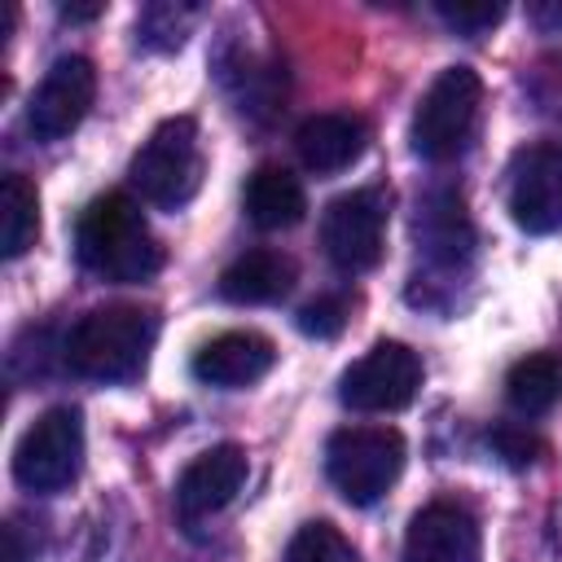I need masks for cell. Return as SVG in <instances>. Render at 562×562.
<instances>
[{"label": "cell", "mask_w": 562, "mask_h": 562, "mask_svg": "<svg viewBox=\"0 0 562 562\" xmlns=\"http://www.w3.org/2000/svg\"><path fill=\"white\" fill-rule=\"evenodd\" d=\"M92 97H97V66L79 53L57 57L44 70L40 88L31 92L26 123L40 140H61L83 123V114L92 110Z\"/></svg>", "instance_id": "cell-10"}, {"label": "cell", "mask_w": 562, "mask_h": 562, "mask_svg": "<svg viewBox=\"0 0 562 562\" xmlns=\"http://www.w3.org/2000/svg\"><path fill=\"white\" fill-rule=\"evenodd\" d=\"M285 562H360L351 540L334 527V522H303L294 536H290V549H285Z\"/></svg>", "instance_id": "cell-20"}, {"label": "cell", "mask_w": 562, "mask_h": 562, "mask_svg": "<svg viewBox=\"0 0 562 562\" xmlns=\"http://www.w3.org/2000/svg\"><path fill=\"white\" fill-rule=\"evenodd\" d=\"M509 215L522 233L544 237L562 228V145H527L509 167Z\"/></svg>", "instance_id": "cell-9"}, {"label": "cell", "mask_w": 562, "mask_h": 562, "mask_svg": "<svg viewBox=\"0 0 562 562\" xmlns=\"http://www.w3.org/2000/svg\"><path fill=\"white\" fill-rule=\"evenodd\" d=\"M404 470V435L395 426H342L325 443V474L351 505H373Z\"/></svg>", "instance_id": "cell-4"}, {"label": "cell", "mask_w": 562, "mask_h": 562, "mask_svg": "<svg viewBox=\"0 0 562 562\" xmlns=\"http://www.w3.org/2000/svg\"><path fill=\"white\" fill-rule=\"evenodd\" d=\"M294 149L307 171L334 176L364 154V123L356 114H312L294 132Z\"/></svg>", "instance_id": "cell-14"}, {"label": "cell", "mask_w": 562, "mask_h": 562, "mask_svg": "<svg viewBox=\"0 0 562 562\" xmlns=\"http://www.w3.org/2000/svg\"><path fill=\"white\" fill-rule=\"evenodd\" d=\"M536 18L544 26H562V4H549V9H536Z\"/></svg>", "instance_id": "cell-26"}, {"label": "cell", "mask_w": 562, "mask_h": 562, "mask_svg": "<svg viewBox=\"0 0 562 562\" xmlns=\"http://www.w3.org/2000/svg\"><path fill=\"white\" fill-rule=\"evenodd\" d=\"M101 13V4H92V9H75V4H61V18H70V22H88V18H97Z\"/></svg>", "instance_id": "cell-24"}, {"label": "cell", "mask_w": 562, "mask_h": 562, "mask_svg": "<svg viewBox=\"0 0 562 562\" xmlns=\"http://www.w3.org/2000/svg\"><path fill=\"white\" fill-rule=\"evenodd\" d=\"M154 334H158V321L145 307H132V303L92 307L66 334V364L70 373L92 382H127L145 369Z\"/></svg>", "instance_id": "cell-2"}, {"label": "cell", "mask_w": 562, "mask_h": 562, "mask_svg": "<svg viewBox=\"0 0 562 562\" xmlns=\"http://www.w3.org/2000/svg\"><path fill=\"white\" fill-rule=\"evenodd\" d=\"M505 400L522 417H540L562 400V356L553 351H531L509 364L505 373Z\"/></svg>", "instance_id": "cell-17"}, {"label": "cell", "mask_w": 562, "mask_h": 562, "mask_svg": "<svg viewBox=\"0 0 562 562\" xmlns=\"http://www.w3.org/2000/svg\"><path fill=\"white\" fill-rule=\"evenodd\" d=\"M75 250L88 272L101 281H149L162 268V246L154 241L140 202L127 193H101L83 206L75 228Z\"/></svg>", "instance_id": "cell-1"}, {"label": "cell", "mask_w": 562, "mask_h": 562, "mask_svg": "<svg viewBox=\"0 0 562 562\" xmlns=\"http://www.w3.org/2000/svg\"><path fill=\"white\" fill-rule=\"evenodd\" d=\"M79 465H83V417L70 404L40 413L13 448V479L22 492L35 496H53L70 487Z\"/></svg>", "instance_id": "cell-6"}, {"label": "cell", "mask_w": 562, "mask_h": 562, "mask_svg": "<svg viewBox=\"0 0 562 562\" xmlns=\"http://www.w3.org/2000/svg\"><path fill=\"white\" fill-rule=\"evenodd\" d=\"M294 285V259L281 250H246L220 272V294L228 303H277Z\"/></svg>", "instance_id": "cell-15"}, {"label": "cell", "mask_w": 562, "mask_h": 562, "mask_svg": "<svg viewBox=\"0 0 562 562\" xmlns=\"http://www.w3.org/2000/svg\"><path fill=\"white\" fill-rule=\"evenodd\" d=\"M417 386H422L417 351L395 338H382L338 378V400L356 413H400L413 404Z\"/></svg>", "instance_id": "cell-7"}, {"label": "cell", "mask_w": 562, "mask_h": 562, "mask_svg": "<svg viewBox=\"0 0 562 562\" xmlns=\"http://www.w3.org/2000/svg\"><path fill=\"white\" fill-rule=\"evenodd\" d=\"M417 237H422V246H426L435 259L457 263V259L470 250V224H465L461 198H457V193H435V198L426 202V211L417 215Z\"/></svg>", "instance_id": "cell-19"}, {"label": "cell", "mask_w": 562, "mask_h": 562, "mask_svg": "<svg viewBox=\"0 0 562 562\" xmlns=\"http://www.w3.org/2000/svg\"><path fill=\"white\" fill-rule=\"evenodd\" d=\"M321 246L338 272H369L386 250V202L378 189H351L321 215Z\"/></svg>", "instance_id": "cell-8"}, {"label": "cell", "mask_w": 562, "mask_h": 562, "mask_svg": "<svg viewBox=\"0 0 562 562\" xmlns=\"http://www.w3.org/2000/svg\"><path fill=\"white\" fill-rule=\"evenodd\" d=\"M483 536L465 505L435 501L413 514L404 531V562H479Z\"/></svg>", "instance_id": "cell-11"}, {"label": "cell", "mask_w": 562, "mask_h": 562, "mask_svg": "<svg viewBox=\"0 0 562 562\" xmlns=\"http://www.w3.org/2000/svg\"><path fill=\"white\" fill-rule=\"evenodd\" d=\"M492 443H496V452H501L509 465H531V461H536V439H531L527 430L496 426V430H492Z\"/></svg>", "instance_id": "cell-23"}, {"label": "cell", "mask_w": 562, "mask_h": 562, "mask_svg": "<svg viewBox=\"0 0 562 562\" xmlns=\"http://www.w3.org/2000/svg\"><path fill=\"white\" fill-rule=\"evenodd\" d=\"M479 105H483V79L470 66L439 70L413 110V149L430 162L457 158L474 136Z\"/></svg>", "instance_id": "cell-5"}, {"label": "cell", "mask_w": 562, "mask_h": 562, "mask_svg": "<svg viewBox=\"0 0 562 562\" xmlns=\"http://www.w3.org/2000/svg\"><path fill=\"white\" fill-rule=\"evenodd\" d=\"M132 189L140 193V202L162 206V211H180L198 184H202V145H198V123L189 114L162 119L149 140L136 149L132 167Z\"/></svg>", "instance_id": "cell-3"}, {"label": "cell", "mask_w": 562, "mask_h": 562, "mask_svg": "<svg viewBox=\"0 0 562 562\" xmlns=\"http://www.w3.org/2000/svg\"><path fill=\"white\" fill-rule=\"evenodd\" d=\"M35 233H40V198H35V184L18 171L4 176L0 184V250L4 259H18L35 246Z\"/></svg>", "instance_id": "cell-18"}, {"label": "cell", "mask_w": 562, "mask_h": 562, "mask_svg": "<svg viewBox=\"0 0 562 562\" xmlns=\"http://www.w3.org/2000/svg\"><path fill=\"white\" fill-rule=\"evenodd\" d=\"M246 215L255 228L263 233H281V228H294L303 215H307V193H303V180L285 167H259L250 180H246Z\"/></svg>", "instance_id": "cell-16"}, {"label": "cell", "mask_w": 562, "mask_h": 562, "mask_svg": "<svg viewBox=\"0 0 562 562\" xmlns=\"http://www.w3.org/2000/svg\"><path fill=\"white\" fill-rule=\"evenodd\" d=\"M435 13H439L452 31H461V35H483V31H492V26L505 18L501 4H435Z\"/></svg>", "instance_id": "cell-21"}, {"label": "cell", "mask_w": 562, "mask_h": 562, "mask_svg": "<svg viewBox=\"0 0 562 562\" xmlns=\"http://www.w3.org/2000/svg\"><path fill=\"white\" fill-rule=\"evenodd\" d=\"M272 364H277L272 338H263L255 329H228V334H215L211 342H202V351L193 356V378L206 386L237 391V386L259 382Z\"/></svg>", "instance_id": "cell-13"}, {"label": "cell", "mask_w": 562, "mask_h": 562, "mask_svg": "<svg viewBox=\"0 0 562 562\" xmlns=\"http://www.w3.org/2000/svg\"><path fill=\"white\" fill-rule=\"evenodd\" d=\"M342 325H347V299H338V294L316 299L299 312V329L312 334V338H334Z\"/></svg>", "instance_id": "cell-22"}, {"label": "cell", "mask_w": 562, "mask_h": 562, "mask_svg": "<svg viewBox=\"0 0 562 562\" xmlns=\"http://www.w3.org/2000/svg\"><path fill=\"white\" fill-rule=\"evenodd\" d=\"M246 452L237 443H215L206 452H198L180 479H176V509L180 518H206V514H220L246 483Z\"/></svg>", "instance_id": "cell-12"}, {"label": "cell", "mask_w": 562, "mask_h": 562, "mask_svg": "<svg viewBox=\"0 0 562 562\" xmlns=\"http://www.w3.org/2000/svg\"><path fill=\"white\" fill-rule=\"evenodd\" d=\"M4 540H9V562H22V540H18V527H4Z\"/></svg>", "instance_id": "cell-25"}]
</instances>
